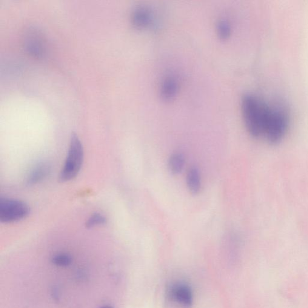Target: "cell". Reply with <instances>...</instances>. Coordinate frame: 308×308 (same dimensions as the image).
<instances>
[{"instance_id": "8992f818", "label": "cell", "mask_w": 308, "mask_h": 308, "mask_svg": "<svg viewBox=\"0 0 308 308\" xmlns=\"http://www.w3.org/2000/svg\"><path fill=\"white\" fill-rule=\"evenodd\" d=\"M50 172V166L45 162L37 165L31 171L27 178L28 185H35L42 181L47 177Z\"/></svg>"}, {"instance_id": "30bf717a", "label": "cell", "mask_w": 308, "mask_h": 308, "mask_svg": "<svg viewBox=\"0 0 308 308\" xmlns=\"http://www.w3.org/2000/svg\"><path fill=\"white\" fill-rule=\"evenodd\" d=\"M185 164V158L183 154L175 153L170 156L169 160V168L171 172L178 175L183 170Z\"/></svg>"}, {"instance_id": "7a4b0ae2", "label": "cell", "mask_w": 308, "mask_h": 308, "mask_svg": "<svg viewBox=\"0 0 308 308\" xmlns=\"http://www.w3.org/2000/svg\"><path fill=\"white\" fill-rule=\"evenodd\" d=\"M83 159L84 150L80 140L73 134L67 157L60 174V181L67 182L76 178L81 170Z\"/></svg>"}, {"instance_id": "4fadbf2b", "label": "cell", "mask_w": 308, "mask_h": 308, "mask_svg": "<svg viewBox=\"0 0 308 308\" xmlns=\"http://www.w3.org/2000/svg\"><path fill=\"white\" fill-rule=\"evenodd\" d=\"M217 30L221 38H227L231 33L230 25L226 21H221L218 24Z\"/></svg>"}, {"instance_id": "5bb4252c", "label": "cell", "mask_w": 308, "mask_h": 308, "mask_svg": "<svg viewBox=\"0 0 308 308\" xmlns=\"http://www.w3.org/2000/svg\"><path fill=\"white\" fill-rule=\"evenodd\" d=\"M99 308H113L110 306H104V307H102Z\"/></svg>"}, {"instance_id": "3957f363", "label": "cell", "mask_w": 308, "mask_h": 308, "mask_svg": "<svg viewBox=\"0 0 308 308\" xmlns=\"http://www.w3.org/2000/svg\"><path fill=\"white\" fill-rule=\"evenodd\" d=\"M30 208L21 201L9 198L0 200V221L8 224L24 219L29 215Z\"/></svg>"}, {"instance_id": "7c38bea8", "label": "cell", "mask_w": 308, "mask_h": 308, "mask_svg": "<svg viewBox=\"0 0 308 308\" xmlns=\"http://www.w3.org/2000/svg\"><path fill=\"white\" fill-rule=\"evenodd\" d=\"M107 219L100 213H95L88 219L86 224L87 228H93L99 225L106 224Z\"/></svg>"}, {"instance_id": "9c48e42d", "label": "cell", "mask_w": 308, "mask_h": 308, "mask_svg": "<svg viewBox=\"0 0 308 308\" xmlns=\"http://www.w3.org/2000/svg\"><path fill=\"white\" fill-rule=\"evenodd\" d=\"M187 184L191 193L197 195L201 190V176L198 169L192 167L187 175Z\"/></svg>"}, {"instance_id": "6da1fadb", "label": "cell", "mask_w": 308, "mask_h": 308, "mask_svg": "<svg viewBox=\"0 0 308 308\" xmlns=\"http://www.w3.org/2000/svg\"><path fill=\"white\" fill-rule=\"evenodd\" d=\"M274 104H269L253 94L242 97L241 110L246 129L256 139H264L272 118Z\"/></svg>"}, {"instance_id": "5b68a950", "label": "cell", "mask_w": 308, "mask_h": 308, "mask_svg": "<svg viewBox=\"0 0 308 308\" xmlns=\"http://www.w3.org/2000/svg\"><path fill=\"white\" fill-rule=\"evenodd\" d=\"M24 47L27 52L36 58H44L46 54V44L42 36L35 30L28 31L24 39Z\"/></svg>"}, {"instance_id": "52a82bcc", "label": "cell", "mask_w": 308, "mask_h": 308, "mask_svg": "<svg viewBox=\"0 0 308 308\" xmlns=\"http://www.w3.org/2000/svg\"><path fill=\"white\" fill-rule=\"evenodd\" d=\"M151 13L149 10L144 7H138L131 14V21L135 27L143 28L149 24Z\"/></svg>"}, {"instance_id": "277c9868", "label": "cell", "mask_w": 308, "mask_h": 308, "mask_svg": "<svg viewBox=\"0 0 308 308\" xmlns=\"http://www.w3.org/2000/svg\"><path fill=\"white\" fill-rule=\"evenodd\" d=\"M168 300L177 308H190L193 294L189 285L183 282H173L167 289Z\"/></svg>"}, {"instance_id": "ba28073f", "label": "cell", "mask_w": 308, "mask_h": 308, "mask_svg": "<svg viewBox=\"0 0 308 308\" xmlns=\"http://www.w3.org/2000/svg\"><path fill=\"white\" fill-rule=\"evenodd\" d=\"M178 89L177 80L173 77H168L162 82L161 94L164 98L169 99L176 95Z\"/></svg>"}, {"instance_id": "8fae6325", "label": "cell", "mask_w": 308, "mask_h": 308, "mask_svg": "<svg viewBox=\"0 0 308 308\" xmlns=\"http://www.w3.org/2000/svg\"><path fill=\"white\" fill-rule=\"evenodd\" d=\"M51 261L57 266L67 267L72 262V258L68 253H60L53 256Z\"/></svg>"}]
</instances>
